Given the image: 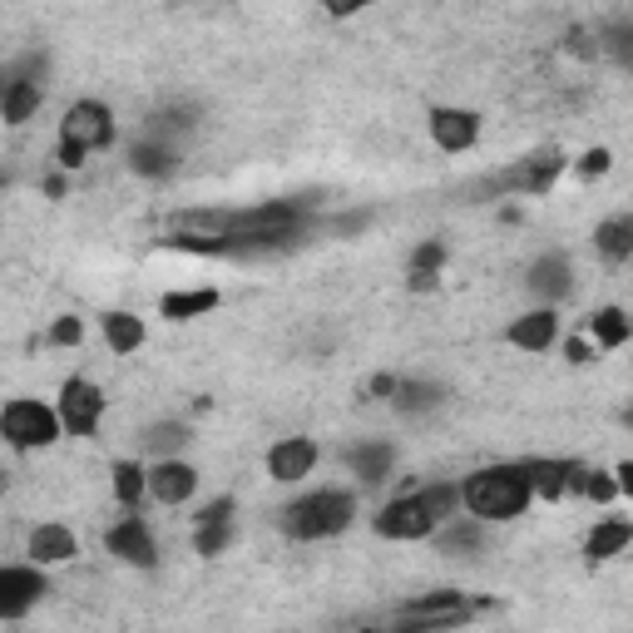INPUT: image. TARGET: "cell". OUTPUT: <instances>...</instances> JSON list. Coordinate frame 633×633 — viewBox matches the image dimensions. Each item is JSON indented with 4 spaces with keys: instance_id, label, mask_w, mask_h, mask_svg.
I'll use <instances>...</instances> for the list:
<instances>
[{
    "instance_id": "15",
    "label": "cell",
    "mask_w": 633,
    "mask_h": 633,
    "mask_svg": "<svg viewBox=\"0 0 633 633\" xmlns=\"http://www.w3.org/2000/svg\"><path fill=\"white\" fill-rule=\"evenodd\" d=\"M555 337H559L555 307H539V312H529V317H515V327H510V342L525 346V352H549Z\"/></svg>"
},
{
    "instance_id": "6",
    "label": "cell",
    "mask_w": 633,
    "mask_h": 633,
    "mask_svg": "<svg viewBox=\"0 0 633 633\" xmlns=\"http://www.w3.org/2000/svg\"><path fill=\"white\" fill-rule=\"evenodd\" d=\"M436 510L426 504V495H406V500H391L381 515H376V535L381 539H426L436 529Z\"/></svg>"
},
{
    "instance_id": "40",
    "label": "cell",
    "mask_w": 633,
    "mask_h": 633,
    "mask_svg": "<svg viewBox=\"0 0 633 633\" xmlns=\"http://www.w3.org/2000/svg\"><path fill=\"white\" fill-rule=\"evenodd\" d=\"M322 5H327L332 15H356L362 5H372V0H322Z\"/></svg>"
},
{
    "instance_id": "35",
    "label": "cell",
    "mask_w": 633,
    "mask_h": 633,
    "mask_svg": "<svg viewBox=\"0 0 633 633\" xmlns=\"http://www.w3.org/2000/svg\"><path fill=\"white\" fill-rule=\"evenodd\" d=\"M609 50L633 70V25H619V31H609Z\"/></svg>"
},
{
    "instance_id": "27",
    "label": "cell",
    "mask_w": 633,
    "mask_h": 633,
    "mask_svg": "<svg viewBox=\"0 0 633 633\" xmlns=\"http://www.w3.org/2000/svg\"><path fill=\"white\" fill-rule=\"evenodd\" d=\"M144 490H149V471H139L134 461H119L114 465V495H119V500H124V504H139Z\"/></svg>"
},
{
    "instance_id": "25",
    "label": "cell",
    "mask_w": 633,
    "mask_h": 633,
    "mask_svg": "<svg viewBox=\"0 0 633 633\" xmlns=\"http://www.w3.org/2000/svg\"><path fill=\"white\" fill-rule=\"evenodd\" d=\"M589 337H594V346H623L633 337V322L619 307H599L589 317Z\"/></svg>"
},
{
    "instance_id": "21",
    "label": "cell",
    "mask_w": 633,
    "mask_h": 633,
    "mask_svg": "<svg viewBox=\"0 0 633 633\" xmlns=\"http://www.w3.org/2000/svg\"><path fill=\"white\" fill-rule=\"evenodd\" d=\"M40 99H45L40 80L11 75V80H5V124H25V119L40 109Z\"/></svg>"
},
{
    "instance_id": "19",
    "label": "cell",
    "mask_w": 633,
    "mask_h": 633,
    "mask_svg": "<svg viewBox=\"0 0 633 633\" xmlns=\"http://www.w3.org/2000/svg\"><path fill=\"white\" fill-rule=\"evenodd\" d=\"M594 247H599L609 263H623L633 258V214H619V218H604L594 228Z\"/></svg>"
},
{
    "instance_id": "37",
    "label": "cell",
    "mask_w": 633,
    "mask_h": 633,
    "mask_svg": "<svg viewBox=\"0 0 633 633\" xmlns=\"http://www.w3.org/2000/svg\"><path fill=\"white\" fill-rule=\"evenodd\" d=\"M80 163H85V149L70 144V139H60V169H80Z\"/></svg>"
},
{
    "instance_id": "11",
    "label": "cell",
    "mask_w": 633,
    "mask_h": 633,
    "mask_svg": "<svg viewBox=\"0 0 633 633\" xmlns=\"http://www.w3.org/2000/svg\"><path fill=\"white\" fill-rule=\"evenodd\" d=\"M105 545H109V555H114V559H124V564H139V569H149L154 559H159V549H154V535H149V525H144V520H119V525L105 535Z\"/></svg>"
},
{
    "instance_id": "7",
    "label": "cell",
    "mask_w": 633,
    "mask_h": 633,
    "mask_svg": "<svg viewBox=\"0 0 633 633\" xmlns=\"http://www.w3.org/2000/svg\"><path fill=\"white\" fill-rule=\"evenodd\" d=\"M99 416H105V391L95 381H65L60 387V421H65L70 436H95Z\"/></svg>"
},
{
    "instance_id": "36",
    "label": "cell",
    "mask_w": 633,
    "mask_h": 633,
    "mask_svg": "<svg viewBox=\"0 0 633 633\" xmlns=\"http://www.w3.org/2000/svg\"><path fill=\"white\" fill-rule=\"evenodd\" d=\"M580 173H584V179H599V173H609V149H589V154H584Z\"/></svg>"
},
{
    "instance_id": "42",
    "label": "cell",
    "mask_w": 633,
    "mask_h": 633,
    "mask_svg": "<svg viewBox=\"0 0 633 633\" xmlns=\"http://www.w3.org/2000/svg\"><path fill=\"white\" fill-rule=\"evenodd\" d=\"M619 490L633 500V461H623V465H619Z\"/></svg>"
},
{
    "instance_id": "29",
    "label": "cell",
    "mask_w": 633,
    "mask_h": 633,
    "mask_svg": "<svg viewBox=\"0 0 633 633\" xmlns=\"http://www.w3.org/2000/svg\"><path fill=\"white\" fill-rule=\"evenodd\" d=\"M480 549V529L475 525H451L440 535V555H475Z\"/></svg>"
},
{
    "instance_id": "10",
    "label": "cell",
    "mask_w": 633,
    "mask_h": 633,
    "mask_svg": "<svg viewBox=\"0 0 633 633\" xmlns=\"http://www.w3.org/2000/svg\"><path fill=\"white\" fill-rule=\"evenodd\" d=\"M430 139L446 154H465L480 139V119L471 109H430Z\"/></svg>"
},
{
    "instance_id": "5",
    "label": "cell",
    "mask_w": 633,
    "mask_h": 633,
    "mask_svg": "<svg viewBox=\"0 0 633 633\" xmlns=\"http://www.w3.org/2000/svg\"><path fill=\"white\" fill-rule=\"evenodd\" d=\"M60 139L80 144L85 154L105 149V144H114V114H109L99 99H80V105H70L65 119H60Z\"/></svg>"
},
{
    "instance_id": "34",
    "label": "cell",
    "mask_w": 633,
    "mask_h": 633,
    "mask_svg": "<svg viewBox=\"0 0 633 633\" xmlns=\"http://www.w3.org/2000/svg\"><path fill=\"white\" fill-rule=\"evenodd\" d=\"M584 495H589V500H613V495H619V480H609V475H599V471H584V485H580Z\"/></svg>"
},
{
    "instance_id": "23",
    "label": "cell",
    "mask_w": 633,
    "mask_h": 633,
    "mask_svg": "<svg viewBox=\"0 0 633 633\" xmlns=\"http://www.w3.org/2000/svg\"><path fill=\"white\" fill-rule=\"evenodd\" d=\"M105 342H109V352H119V356L139 352V346H144V322L134 317V312H109V317H105Z\"/></svg>"
},
{
    "instance_id": "17",
    "label": "cell",
    "mask_w": 633,
    "mask_h": 633,
    "mask_svg": "<svg viewBox=\"0 0 633 633\" xmlns=\"http://www.w3.org/2000/svg\"><path fill=\"white\" fill-rule=\"evenodd\" d=\"M75 555H80V545L65 525H35L31 529V559L35 564H65V559H75Z\"/></svg>"
},
{
    "instance_id": "43",
    "label": "cell",
    "mask_w": 633,
    "mask_h": 633,
    "mask_svg": "<svg viewBox=\"0 0 633 633\" xmlns=\"http://www.w3.org/2000/svg\"><path fill=\"white\" fill-rule=\"evenodd\" d=\"M629 426H633V411H629Z\"/></svg>"
},
{
    "instance_id": "12",
    "label": "cell",
    "mask_w": 633,
    "mask_h": 633,
    "mask_svg": "<svg viewBox=\"0 0 633 633\" xmlns=\"http://www.w3.org/2000/svg\"><path fill=\"white\" fill-rule=\"evenodd\" d=\"M312 465H317V440H307V436H288V440H278V446L268 451V475H272V480H282V485L302 480Z\"/></svg>"
},
{
    "instance_id": "28",
    "label": "cell",
    "mask_w": 633,
    "mask_h": 633,
    "mask_svg": "<svg viewBox=\"0 0 633 633\" xmlns=\"http://www.w3.org/2000/svg\"><path fill=\"white\" fill-rule=\"evenodd\" d=\"M391 401H397V411H426V406H436V401H440V391L430 387V381H397Z\"/></svg>"
},
{
    "instance_id": "38",
    "label": "cell",
    "mask_w": 633,
    "mask_h": 633,
    "mask_svg": "<svg viewBox=\"0 0 633 633\" xmlns=\"http://www.w3.org/2000/svg\"><path fill=\"white\" fill-rule=\"evenodd\" d=\"M564 356H569V362H589V356H594L589 337H574V342H564Z\"/></svg>"
},
{
    "instance_id": "33",
    "label": "cell",
    "mask_w": 633,
    "mask_h": 633,
    "mask_svg": "<svg viewBox=\"0 0 633 633\" xmlns=\"http://www.w3.org/2000/svg\"><path fill=\"white\" fill-rule=\"evenodd\" d=\"M421 495H426V504L436 510V515H451L455 500H461V490H455V485H430V490H421Z\"/></svg>"
},
{
    "instance_id": "20",
    "label": "cell",
    "mask_w": 633,
    "mask_h": 633,
    "mask_svg": "<svg viewBox=\"0 0 633 633\" xmlns=\"http://www.w3.org/2000/svg\"><path fill=\"white\" fill-rule=\"evenodd\" d=\"M391 461H397V451H391L387 440H366V446H352V451H346V465H352V471H356V475H362V480H366V485H376V480H387Z\"/></svg>"
},
{
    "instance_id": "22",
    "label": "cell",
    "mask_w": 633,
    "mask_h": 633,
    "mask_svg": "<svg viewBox=\"0 0 633 633\" xmlns=\"http://www.w3.org/2000/svg\"><path fill=\"white\" fill-rule=\"evenodd\" d=\"M218 307V292L214 288H194V292H169V297L159 302V312L169 317V322H188V317H204V312Z\"/></svg>"
},
{
    "instance_id": "14",
    "label": "cell",
    "mask_w": 633,
    "mask_h": 633,
    "mask_svg": "<svg viewBox=\"0 0 633 633\" xmlns=\"http://www.w3.org/2000/svg\"><path fill=\"white\" fill-rule=\"evenodd\" d=\"M525 471H529L535 495H545V500H559L564 490L584 485V471L574 461H525Z\"/></svg>"
},
{
    "instance_id": "24",
    "label": "cell",
    "mask_w": 633,
    "mask_h": 633,
    "mask_svg": "<svg viewBox=\"0 0 633 633\" xmlns=\"http://www.w3.org/2000/svg\"><path fill=\"white\" fill-rule=\"evenodd\" d=\"M173 149L163 139H144V144H134L130 149V169L134 173H144V179H163V173H173Z\"/></svg>"
},
{
    "instance_id": "31",
    "label": "cell",
    "mask_w": 633,
    "mask_h": 633,
    "mask_svg": "<svg viewBox=\"0 0 633 633\" xmlns=\"http://www.w3.org/2000/svg\"><path fill=\"white\" fill-rule=\"evenodd\" d=\"M80 342H85V322H80V317H54L50 346H80Z\"/></svg>"
},
{
    "instance_id": "18",
    "label": "cell",
    "mask_w": 633,
    "mask_h": 633,
    "mask_svg": "<svg viewBox=\"0 0 633 633\" xmlns=\"http://www.w3.org/2000/svg\"><path fill=\"white\" fill-rule=\"evenodd\" d=\"M629 545H633V525H629V520H604V525L589 529V539H584V555L599 564V559L623 555Z\"/></svg>"
},
{
    "instance_id": "4",
    "label": "cell",
    "mask_w": 633,
    "mask_h": 633,
    "mask_svg": "<svg viewBox=\"0 0 633 633\" xmlns=\"http://www.w3.org/2000/svg\"><path fill=\"white\" fill-rule=\"evenodd\" d=\"M60 411L40 406V401L31 397H15L11 406L0 411V430H5V440H11L15 451H35V446H54V436H60Z\"/></svg>"
},
{
    "instance_id": "13",
    "label": "cell",
    "mask_w": 633,
    "mask_h": 633,
    "mask_svg": "<svg viewBox=\"0 0 633 633\" xmlns=\"http://www.w3.org/2000/svg\"><path fill=\"white\" fill-rule=\"evenodd\" d=\"M198 490V471L194 465H183V461H159L149 471V495L159 504H183L188 495Z\"/></svg>"
},
{
    "instance_id": "3",
    "label": "cell",
    "mask_w": 633,
    "mask_h": 633,
    "mask_svg": "<svg viewBox=\"0 0 633 633\" xmlns=\"http://www.w3.org/2000/svg\"><path fill=\"white\" fill-rule=\"evenodd\" d=\"M356 515V500L346 490H317V495H302L297 504H288V535L292 539H327V535H342Z\"/></svg>"
},
{
    "instance_id": "32",
    "label": "cell",
    "mask_w": 633,
    "mask_h": 633,
    "mask_svg": "<svg viewBox=\"0 0 633 633\" xmlns=\"http://www.w3.org/2000/svg\"><path fill=\"white\" fill-rule=\"evenodd\" d=\"M183 440H188V430L173 426V421H169V426H154L149 430V446H154V451H179Z\"/></svg>"
},
{
    "instance_id": "41",
    "label": "cell",
    "mask_w": 633,
    "mask_h": 633,
    "mask_svg": "<svg viewBox=\"0 0 633 633\" xmlns=\"http://www.w3.org/2000/svg\"><path fill=\"white\" fill-rule=\"evenodd\" d=\"M397 391V376H376L372 381V397H391Z\"/></svg>"
},
{
    "instance_id": "26",
    "label": "cell",
    "mask_w": 633,
    "mask_h": 633,
    "mask_svg": "<svg viewBox=\"0 0 633 633\" xmlns=\"http://www.w3.org/2000/svg\"><path fill=\"white\" fill-rule=\"evenodd\" d=\"M228 545H233V515L228 520H198V529H194L198 555H223Z\"/></svg>"
},
{
    "instance_id": "30",
    "label": "cell",
    "mask_w": 633,
    "mask_h": 633,
    "mask_svg": "<svg viewBox=\"0 0 633 633\" xmlns=\"http://www.w3.org/2000/svg\"><path fill=\"white\" fill-rule=\"evenodd\" d=\"M440 268H446V247H440V243H421L416 258H411V272H430V278H440Z\"/></svg>"
},
{
    "instance_id": "1",
    "label": "cell",
    "mask_w": 633,
    "mask_h": 633,
    "mask_svg": "<svg viewBox=\"0 0 633 633\" xmlns=\"http://www.w3.org/2000/svg\"><path fill=\"white\" fill-rule=\"evenodd\" d=\"M302 228H307L302 204H292V198H272V204L228 214V243H233V253H272V247L297 243Z\"/></svg>"
},
{
    "instance_id": "16",
    "label": "cell",
    "mask_w": 633,
    "mask_h": 633,
    "mask_svg": "<svg viewBox=\"0 0 633 633\" xmlns=\"http://www.w3.org/2000/svg\"><path fill=\"white\" fill-rule=\"evenodd\" d=\"M569 288H574V268H569V258H559V253H545V258L529 268V292H539V297L559 302V297H569Z\"/></svg>"
},
{
    "instance_id": "9",
    "label": "cell",
    "mask_w": 633,
    "mask_h": 633,
    "mask_svg": "<svg viewBox=\"0 0 633 633\" xmlns=\"http://www.w3.org/2000/svg\"><path fill=\"white\" fill-rule=\"evenodd\" d=\"M559 173H564V154H559V149H545V154H535V159H525L520 169H504L500 179L490 183V188H515V194H545V188H555Z\"/></svg>"
},
{
    "instance_id": "2",
    "label": "cell",
    "mask_w": 633,
    "mask_h": 633,
    "mask_svg": "<svg viewBox=\"0 0 633 633\" xmlns=\"http://www.w3.org/2000/svg\"><path fill=\"white\" fill-rule=\"evenodd\" d=\"M529 495H535V485H529L525 465H485V471H475L471 480L461 485V500H465V510H471L475 520H515V515H525Z\"/></svg>"
},
{
    "instance_id": "8",
    "label": "cell",
    "mask_w": 633,
    "mask_h": 633,
    "mask_svg": "<svg viewBox=\"0 0 633 633\" xmlns=\"http://www.w3.org/2000/svg\"><path fill=\"white\" fill-rule=\"evenodd\" d=\"M50 589L40 574V564H11L0 569V619H21L31 604H40V594Z\"/></svg>"
},
{
    "instance_id": "39",
    "label": "cell",
    "mask_w": 633,
    "mask_h": 633,
    "mask_svg": "<svg viewBox=\"0 0 633 633\" xmlns=\"http://www.w3.org/2000/svg\"><path fill=\"white\" fill-rule=\"evenodd\" d=\"M228 515H233V500H228V495H223V500H214V504H204V510H198V520H228Z\"/></svg>"
}]
</instances>
